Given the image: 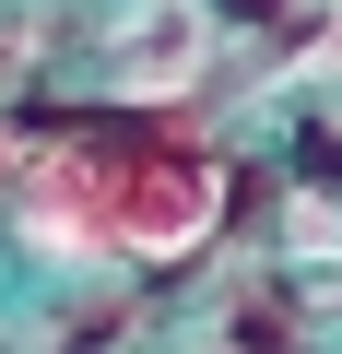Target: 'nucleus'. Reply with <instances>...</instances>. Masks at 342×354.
Wrapping results in <instances>:
<instances>
[{
	"label": "nucleus",
	"instance_id": "obj_1",
	"mask_svg": "<svg viewBox=\"0 0 342 354\" xmlns=\"http://www.w3.org/2000/svg\"><path fill=\"white\" fill-rule=\"evenodd\" d=\"M319 59H330V71H342V24H330V48H319Z\"/></svg>",
	"mask_w": 342,
	"mask_h": 354
}]
</instances>
